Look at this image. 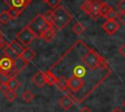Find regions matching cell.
I'll return each instance as SVG.
<instances>
[{"instance_id":"cell-1","label":"cell","mask_w":125,"mask_h":112,"mask_svg":"<svg viewBox=\"0 0 125 112\" xmlns=\"http://www.w3.org/2000/svg\"><path fill=\"white\" fill-rule=\"evenodd\" d=\"M81 61L87 68L91 70H95L98 68H104L107 66L105 59L100 54H98L95 50L89 47L86 48V52L81 56Z\"/></svg>"},{"instance_id":"cell-2","label":"cell","mask_w":125,"mask_h":112,"mask_svg":"<svg viewBox=\"0 0 125 112\" xmlns=\"http://www.w3.org/2000/svg\"><path fill=\"white\" fill-rule=\"evenodd\" d=\"M72 19V16L62 7L58 6L53 11V20L52 24L55 28L61 30L64 28Z\"/></svg>"},{"instance_id":"cell-3","label":"cell","mask_w":125,"mask_h":112,"mask_svg":"<svg viewBox=\"0 0 125 112\" xmlns=\"http://www.w3.org/2000/svg\"><path fill=\"white\" fill-rule=\"evenodd\" d=\"M51 25H53L52 23L48 22L46 20V19L44 18L43 15L41 14H37L31 20L30 22L26 25L36 36V38H41L42 34L44 33V31L46 29H48Z\"/></svg>"},{"instance_id":"cell-4","label":"cell","mask_w":125,"mask_h":112,"mask_svg":"<svg viewBox=\"0 0 125 112\" xmlns=\"http://www.w3.org/2000/svg\"><path fill=\"white\" fill-rule=\"evenodd\" d=\"M35 38L36 36L27 26L21 28L16 35V40L20 42L23 47H28Z\"/></svg>"},{"instance_id":"cell-5","label":"cell","mask_w":125,"mask_h":112,"mask_svg":"<svg viewBox=\"0 0 125 112\" xmlns=\"http://www.w3.org/2000/svg\"><path fill=\"white\" fill-rule=\"evenodd\" d=\"M120 24L119 22L116 20V19H106V21H104L103 23V29L108 34V35H113L115 34V32L119 29Z\"/></svg>"},{"instance_id":"cell-6","label":"cell","mask_w":125,"mask_h":112,"mask_svg":"<svg viewBox=\"0 0 125 112\" xmlns=\"http://www.w3.org/2000/svg\"><path fill=\"white\" fill-rule=\"evenodd\" d=\"M67 86H68V89L71 90L72 92H78L83 88L84 81L81 78L72 75L70 78L67 79Z\"/></svg>"},{"instance_id":"cell-7","label":"cell","mask_w":125,"mask_h":112,"mask_svg":"<svg viewBox=\"0 0 125 112\" xmlns=\"http://www.w3.org/2000/svg\"><path fill=\"white\" fill-rule=\"evenodd\" d=\"M4 2L9 8L13 7L23 11L31 3V0H5Z\"/></svg>"},{"instance_id":"cell-8","label":"cell","mask_w":125,"mask_h":112,"mask_svg":"<svg viewBox=\"0 0 125 112\" xmlns=\"http://www.w3.org/2000/svg\"><path fill=\"white\" fill-rule=\"evenodd\" d=\"M103 2L101 0H90V5H91V10H90V14L89 16L94 19H98L100 18V10L102 7Z\"/></svg>"},{"instance_id":"cell-9","label":"cell","mask_w":125,"mask_h":112,"mask_svg":"<svg viewBox=\"0 0 125 112\" xmlns=\"http://www.w3.org/2000/svg\"><path fill=\"white\" fill-rule=\"evenodd\" d=\"M32 82L33 84L37 87V88H43L47 83H46V78H45V74L42 71H37L33 77H32Z\"/></svg>"},{"instance_id":"cell-10","label":"cell","mask_w":125,"mask_h":112,"mask_svg":"<svg viewBox=\"0 0 125 112\" xmlns=\"http://www.w3.org/2000/svg\"><path fill=\"white\" fill-rule=\"evenodd\" d=\"M73 102H74V98H73L70 94H65V95H63L62 97H61L60 100H59L60 106H61L63 110H68V109L72 106Z\"/></svg>"},{"instance_id":"cell-11","label":"cell","mask_w":125,"mask_h":112,"mask_svg":"<svg viewBox=\"0 0 125 112\" xmlns=\"http://www.w3.org/2000/svg\"><path fill=\"white\" fill-rule=\"evenodd\" d=\"M27 64H28V62H26L21 56H18L16 59H14V70H15L16 75H18L20 72H21L26 67Z\"/></svg>"},{"instance_id":"cell-12","label":"cell","mask_w":125,"mask_h":112,"mask_svg":"<svg viewBox=\"0 0 125 112\" xmlns=\"http://www.w3.org/2000/svg\"><path fill=\"white\" fill-rule=\"evenodd\" d=\"M55 37H56V31H55V27L53 25H51L48 29H46L41 36V38L45 42H52L55 39Z\"/></svg>"},{"instance_id":"cell-13","label":"cell","mask_w":125,"mask_h":112,"mask_svg":"<svg viewBox=\"0 0 125 112\" xmlns=\"http://www.w3.org/2000/svg\"><path fill=\"white\" fill-rule=\"evenodd\" d=\"M20 56H21L26 62L29 63V62L32 61V60L34 59V57L36 56V53H35L32 49H30L29 47H25L24 50H23V52H22V54H21Z\"/></svg>"},{"instance_id":"cell-14","label":"cell","mask_w":125,"mask_h":112,"mask_svg":"<svg viewBox=\"0 0 125 112\" xmlns=\"http://www.w3.org/2000/svg\"><path fill=\"white\" fill-rule=\"evenodd\" d=\"M9 45L11 46V48L13 49V51L18 55V56H20L22 54V52H23V50H24V48H25V47H23L20 42H18L17 40L11 41V42L9 43Z\"/></svg>"},{"instance_id":"cell-15","label":"cell","mask_w":125,"mask_h":112,"mask_svg":"<svg viewBox=\"0 0 125 112\" xmlns=\"http://www.w3.org/2000/svg\"><path fill=\"white\" fill-rule=\"evenodd\" d=\"M45 74V78H46V83L49 85V86H54L56 85L57 81H58V77L49 69L47 71L44 72Z\"/></svg>"},{"instance_id":"cell-16","label":"cell","mask_w":125,"mask_h":112,"mask_svg":"<svg viewBox=\"0 0 125 112\" xmlns=\"http://www.w3.org/2000/svg\"><path fill=\"white\" fill-rule=\"evenodd\" d=\"M56 86L58 87L59 90L61 91H67L68 90V86H67V79L64 78L63 76H61V77H58V81L56 83Z\"/></svg>"},{"instance_id":"cell-17","label":"cell","mask_w":125,"mask_h":112,"mask_svg":"<svg viewBox=\"0 0 125 112\" xmlns=\"http://www.w3.org/2000/svg\"><path fill=\"white\" fill-rule=\"evenodd\" d=\"M6 83L9 87L10 90H13V91H16L18 90L20 87H21V83L18 81V79L16 77H11L9 78L8 80H6Z\"/></svg>"},{"instance_id":"cell-18","label":"cell","mask_w":125,"mask_h":112,"mask_svg":"<svg viewBox=\"0 0 125 112\" xmlns=\"http://www.w3.org/2000/svg\"><path fill=\"white\" fill-rule=\"evenodd\" d=\"M3 53L5 56L13 58V59H16L18 57V55L13 51V49L11 48V46L9 44H5L4 47H3Z\"/></svg>"},{"instance_id":"cell-19","label":"cell","mask_w":125,"mask_h":112,"mask_svg":"<svg viewBox=\"0 0 125 112\" xmlns=\"http://www.w3.org/2000/svg\"><path fill=\"white\" fill-rule=\"evenodd\" d=\"M72 73H73L72 75L81 78V77H83V76L86 74V68H85V66L78 64V65H76V66L73 67V71H72Z\"/></svg>"},{"instance_id":"cell-20","label":"cell","mask_w":125,"mask_h":112,"mask_svg":"<svg viewBox=\"0 0 125 112\" xmlns=\"http://www.w3.org/2000/svg\"><path fill=\"white\" fill-rule=\"evenodd\" d=\"M33 98H34V94H33L32 92L29 91V90L24 91V92L22 93V94H21V99H22L25 103H30V102L33 100Z\"/></svg>"},{"instance_id":"cell-21","label":"cell","mask_w":125,"mask_h":112,"mask_svg":"<svg viewBox=\"0 0 125 112\" xmlns=\"http://www.w3.org/2000/svg\"><path fill=\"white\" fill-rule=\"evenodd\" d=\"M110 9H111V7H110L108 4L103 2L102 7H101V10H100V18L105 19L106 16H107V14H108V12L110 11Z\"/></svg>"},{"instance_id":"cell-22","label":"cell","mask_w":125,"mask_h":112,"mask_svg":"<svg viewBox=\"0 0 125 112\" xmlns=\"http://www.w3.org/2000/svg\"><path fill=\"white\" fill-rule=\"evenodd\" d=\"M72 31L76 34V35H81L84 31H85V27L82 25L81 22H75L72 26Z\"/></svg>"},{"instance_id":"cell-23","label":"cell","mask_w":125,"mask_h":112,"mask_svg":"<svg viewBox=\"0 0 125 112\" xmlns=\"http://www.w3.org/2000/svg\"><path fill=\"white\" fill-rule=\"evenodd\" d=\"M10 19H11V16L8 11H2L0 13V23L6 24L9 22Z\"/></svg>"},{"instance_id":"cell-24","label":"cell","mask_w":125,"mask_h":112,"mask_svg":"<svg viewBox=\"0 0 125 112\" xmlns=\"http://www.w3.org/2000/svg\"><path fill=\"white\" fill-rule=\"evenodd\" d=\"M8 12H9V14H10V16H11V19H18V18L21 16V14L22 11L20 10V9L11 7V8H9Z\"/></svg>"},{"instance_id":"cell-25","label":"cell","mask_w":125,"mask_h":112,"mask_svg":"<svg viewBox=\"0 0 125 112\" xmlns=\"http://www.w3.org/2000/svg\"><path fill=\"white\" fill-rule=\"evenodd\" d=\"M4 96L7 98V100H9L10 102H12V101H14L17 98V93H15V91L9 89L7 92L4 93Z\"/></svg>"},{"instance_id":"cell-26","label":"cell","mask_w":125,"mask_h":112,"mask_svg":"<svg viewBox=\"0 0 125 112\" xmlns=\"http://www.w3.org/2000/svg\"><path fill=\"white\" fill-rule=\"evenodd\" d=\"M80 9L87 15L90 14V10H91V5H90V0H87L85 2H83L81 5H80Z\"/></svg>"},{"instance_id":"cell-27","label":"cell","mask_w":125,"mask_h":112,"mask_svg":"<svg viewBox=\"0 0 125 112\" xmlns=\"http://www.w3.org/2000/svg\"><path fill=\"white\" fill-rule=\"evenodd\" d=\"M46 3H47V5H48L49 7H51L52 9H55V8H57L58 6H60L61 0H47Z\"/></svg>"},{"instance_id":"cell-28","label":"cell","mask_w":125,"mask_h":112,"mask_svg":"<svg viewBox=\"0 0 125 112\" xmlns=\"http://www.w3.org/2000/svg\"><path fill=\"white\" fill-rule=\"evenodd\" d=\"M117 10L121 14H125V0H120L117 3Z\"/></svg>"},{"instance_id":"cell-29","label":"cell","mask_w":125,"mask_h":112,"mask_svg":"<svg viewBox=\"0 0 125 112\" xmlns=\"http://www.w3.org/2000/svg\"><path fill=\"white\" fill-rule=\"evenodd\" d=\"M119 17V14L117 13V12H115L112 8L110 9V11L108 12V14H107V16H106V19H116V18H118Z\"/></svg>"},{"instance_id":"cell-30","label":"cell","mask_w":125,"mask_h":112,"mask_svg":"<svg viewBox=\"0 0 125 112\" xmlns=\"http://www.w3.org/2000/svg\"><path fill=\"white\" fill-rule=\"evenodd\" d=\"M44 18L46 19V20L50 23H52V20H53V11H47L44 15Z\"/></svg>"},{"instance_id":"cell-31","label":"cell","mask_w":125,"mask_h":112,"mask_svg":"<svg viewBox=\"0 0 125 112\" xmlns=\"http://www.w3.org/2000/svg\"><path fill=\"white\" fill-rule=\"evenodd\" d=\"M8 90H9V87H8L6 81H1V82H0V91L4 93L7 92Z\"/></svg>"},{"instance_id":"cell-32","label":"cell","mask_w":125,"mask_h":112,"mask_svg":"<svg viewBox=\"0 0 125 112\" xmlns=\"http://www.w3.org/2000/svg\"><path fill=\"white\" fill-rule=\"evenodd\" d=\"M118 53H119L122 56H124V57H125V44L121 45V46L118 48Z\"/></svg>"},{"instance_id":"cell-33","label":"cell","mask_w":125,"mask_h":112,"mask_svg":"<svg viewBox=\"0 0 125 112\" xmlns=\"http://www.w3.org/2000/svg\"><path fill=\"white\" fill-rule=\"evenodd\" d=\"M5 44H6V43H5V41H4L3 33H2V32H1V30H0V49H1V48H3Z\"/></svg>"},{"instance_id":"cell-34","label":"cell","mask_w":125,"mask_h":112,"mask_svg":"<svg viewBox=\"0 0 125 112\" xmlns=\"http://www.w3.org/2000/svg\"><path fill=\"white\" fill-rule=\"evenodd\" d=\"M119 19H120V21L122 22V24L125 26V14H121V15H119Z\"/></svg>"},{"instance_id":"cell-35","label":"cell","mask_w":125,"mask_h":112,"mask_svg":"<svg viewBox=\"0 0 125 112\" xmlns=\"http://www.w3.org/2000/svg\"><path fill=\"white\" fill-rule=\"evenodd\" d=\"M79 112H92V111H91V110H90L88 107H83V108H82V109H81Z\"/></svg>"},{"instance_id":"cell-36","label":"cell","mask_w":125,"mask_h":112,"mask_svg":"<svg viewBox=\"0 0 125 112\" xmlns=\"http://www.w3.org/2000/svg\"><path fill=\"white\" fill-rule=\"evenodd\" d=\"M112 112H123L119 107H116V108H114L113 110H112Z\"/></svg>"},{"instance_id":"cell-37","label":"cell","mask_w":125,"mask_h":112,"mask_svg":"<svg viewBox=\"0 0 125 112\" xmlns=\"http://www.w3.org/2000/svg\"><path fill=\"white\" fill-rule=\"evenodd\" d=\"M123 105H124V107H125V100H124V102H123Z\"/></svg>"},{"instance_id":"cell-38","label":"cell","mask_w":125,"mask_h":112,"mask_svg":"<svg viewBox=\"0 0 125 112\" xmlns=\"http://www.w3.org/2000/svg\"><path fill=\"white\" fill-rule=\"evenodd\" d=\"M42 1H44V2H46V1H47V0H42Z\"/></svg>"}]
</instances>
